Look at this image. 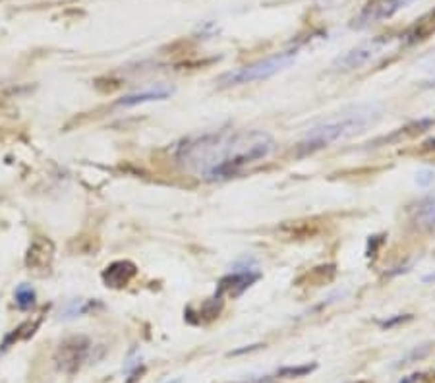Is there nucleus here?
<instances>
[{
    "mask_svg": "<svg viewBox=\"0 0 435 383\" xmlns=\"http://www.w3.org/2000/svg\"><path fill=\"white\" fill-rule=\"evenodd\" d=\"M275 140L264 130H221L184 141L178 161L207 182L229 180L275 152Z\"/></svg>",
    "mask_w": 435,
    "mask_h": 383,
    "instance_id": "f257e3e1",
    "label": "nucleus"
},
{
    "mask_svg": "<svg viewBox=\"0 0 435 383\" xmlns=\"http://www.w3.org/2000/svg\"><path fill=\"white\" fill-rule=\"evenodd\" d=\"M381 118V109L375 103H358L352 107H346L329 118H323L306 132L302 141L298 143V153L308 155L315 153L331 143L346 140L360 132L368 130L375 122Z\"/></svg>",
    "mask_w": 435,
    "mask_h": 383,
    "instance_id": "f03ea898",
    "label": "nucleus"
},
{
    "mask_svg": "<svg viewBox=\"0 0 435 383\" xmlns=\"http://www.w3.org/2000/svg\"><path fill=\"white\" fill-rule=\"evenodd\" d=\"M294 61H296V51L279 52V54L269 56L265 61H257L253 64H248V66H242V68H236L233 72H226L224 76H221L219 83L223 87H229V85H242V83L267 80L275 74L283 72L284 68H288Z\"/></svg>",
    "mask_w": 435,
    "mask_h": 383,
    "instance_id": "7ed1b4c3",
    "label": "nucleus"
},
{
    "mask_svg": "<svg viewBox=\"0 0 435 383\" xmlns=\"http://www.w3.org/2000/svg\"><path fill=\"white\" fill-rule=\"evenodd\" d=\"M393 41H395L393 35H377L374 39L364 41V43L356 45L354 49L344 52L343 56H339L335 61L333 68L339 72L360 70V68L368 66L370 62H374L379 56H383L385 52L391 49Z\"/></svg>",
    "mask_w": 435,
    "mask_h": 383,
    "instance_id": "20e7f679",
    "label": "nucleus"
},
{
    "mask_svg": "<svg viewBox=\"0 0 435 383\" xmlns=\"http://www.w3.org/2000/svg\"><path fill=\"white\" fill-rule=\"evenodd\" d=\"M89 351V343L85 337H68L56 351V366L66 373H74L85 360Z\"/></svg>",
    "mask_w": 435,
    "mask_h": 383,
    "instance_id": "39448f33",
    "label": "nucleus"
},
{
    "mask_svg": "<svg viewBox=\"0 0 435 383\" xmlns=\"http://www.w3.org/2000/svg\"><path fill=\"white\" fill-rule=\"evenodd\" d=\"M54 260V244L47 236H35L25 253V267L33 273H47Z\"/></svg>",
    "mask_w": 435,
    "mask_h": 383,
    "instance_id": "423d86ee",
    "label": "nucleus"
},
{
    "mask_svg": "<svg viewBox=\"0 0 435 383\" xmlns=\"http://www.w3.org/2000/svg\"><path fill=\"white\" fill-rule=\"evenodd\" d=\"M412 0H374L365 6L362 16L358 18V25H370L375 21H383L393 18L396 12L406 8Z\"/></svg>",
    "mask_w": 435,
    "mask_h": 383,
    "instance_id": "0eeeda50",
    "label": "nucleus"
},
{
    "mask_svg": "<svg viewBox=\"0 0 435 383\" xmlns=\"http://www.w3.org/2000/svg\"><path fill=\"white\" fill-rule=\"evenodd\" d=\"M259 279V273L253 271L252 267H244V269H234L231 275H226L223 281H221V287H219V294H233L234 296H240V294L252 287V282H255Z\"/></svg>",
    "mask_w": 435,
    "mask_h": 383,
    "instance_id": "6e6552de",
    "label": "nucleus"
},
{
    "mask_svg": "<svg viewBox=\"0 0 435 383\" xmlns=\"http://www.w3.org/2000/svg\"><path fill=\"white\" fill-rule=\"evenodd\" d=\"M134 275H136V265L132 262H126V260H120V262L111 263L105 273H103V281L107 282V287H112V289H122L126 287L128 282L132 281Z\"/></svg>",
    "mask_w": 435,
    "mask_h": 383,
    "instance_id": "1a4fd4ad",
    "label": "nucleus"
},
{
    "mask_svg": "<svg viewBox=\"0 0 435 383\" xmlns=\"http://www.w3.org/2000/svg\"><path fill=\"white\" fill-rule=\"evenodd\" d=\"M172 93L171 87L167 85H155V87H149L145 91H138V93H132L128 97H124L120 101L122 107H134V105H140V103L147 101H159V99H167Z\"/></svg>",
    "mask_w": 435,
    "mask_h": 383,
    "instance_id": "9d476101",
    "label": "nucleus"
},
{
    "mask_svg": "<svg viewBox=\"0 0 435 383\" xmlns=\"http://www.w3.org/2000/svg\"><path fill=\"white\" fill-rule=\"evenodd\" d=\"M416 221L420 227H434L435 225V196H427L424 202H420L416 209Z\"/></svg>",
    "mask_w": 435,
    "mask_h": 383,
    "instance_id": "9b49d317",
    "label": "nucleus"
},
{
    "mask_svg": "<svg viewBox=\"0 0 435 383\" xmlns=\"http://www.w3.org/2000/svg\"><path fill=\"white\" fill-rule=\"evenodd\" d=\"M99 248L97 236H89V234H80L76 238H72L70 252L74 253H92Z\"/></svg>",
    "mask_w": 435,
    "mask_h": 383,
    "instance_id": "f8f14e48",
    "label": "nucleus"
},
{
    "mask_svg": "<svg viewBox=\"0 0 435 383\" xmlns=\"http://www.w3.org/2000/svg\"><path fill=\"white\" fill-rule=\"evenodd\" d=\"M315 370V364H306V366H286V368H281L277 375L279 377H302L306 373L314 372Z\"/></svg>",
    "mask_w": 435,
    "mask_h": 383,
    "instance_id": "ddd939ff",
    "label": "nucleus"
},
{
    "mask_svg": "<svg viewBox=\"0 0 435 383\" xmlns=\"http://www.w3.org/2000/svg\"><path fill=\"white\" fill-rule=\"evenodd\" d=\"M33 300H35V293L33 289H30L28 284H21L20 289L16 291V302L20 306L21 310H28L33 306Z\"/></svg>",
    "mask_w": 435,
    "mask_h": 383,
    "instance_id": "4468645a",
    "label": "nucleus"
},
{
    "mask_svg": "<svg viewBox=\"0 0 435 383\" xmlns=\"http://www.w3.org/2000/svg\"><path fill=\"white\" fill-rule=\"evenodd\" d=\"M416 176H418V178H416V182H418L420 186H429V184L435 180L434 171H420L418 174H416Z\"/></svg>",
    "mask_w": 435,
    "mask_h": 383,
    "instance_id": "2eb2a0df",
    "label": "nucleus"
},
{
    "mask_svg": "<svg viewBox=\"0 0 435 383\" xmlns=\"http://www.w3.org/2000/svg\"><path fill=\"white\" fill-rule=\"evenodd\" d=\"M424 382H425L424 373H414V375H408V377H405L401 383H424Z\"/></svg>",
    "mask_w": 435,
    "mask_h": 383,
    "instance_id": "dca6fc26",
    "label": "nucleus"
},
{
    "mask_svg": "<svg viewBox=\"0 0 435 383\" xmlns=\"http://www.w3.org/2000/svg\"><path fill=\"white\" fill-rule=\"evenodd\" d=\"M6 109H8V103H6V99H2V97H0V112H4Z\"/></svg>",
    "mask_w": 435,
    "mask_h": 383,
    "instance_id": "f3484780",
    "label": "nucleus"
},
{
    "mask_svg": "<svg viewBox=\"0 0 435 383\" xmlns=\"http://www.w3.org/2000/svg\"><path fill=\"white\" fill-rule=\"evenodd\" d=\"M424 282H435V271L429 273V275H425Z\"/></svg>",
    "mask_w": 435,
    "mask_h": 383,
    "instance_id": "a211bd4d",
    "label": "nucleus"
},
{
    "mask_svg": "<svg viewBox=\"0 0 435 383\" xmlns=\"http://www.w3.org/2000/svg\"><path fill=\"white\" fill-rule=\"evenodd\" d=\"M246 383H271L269 380H252V382H246Z\"/></svg>",
    "mask_w": 435,
    "mask_h": 383,
    "instance_id": "6ab92c4d",
    "label": "nucleus"
}]
</instances>
